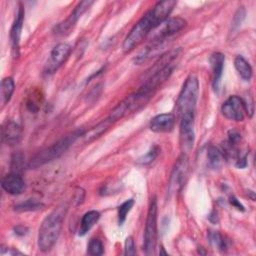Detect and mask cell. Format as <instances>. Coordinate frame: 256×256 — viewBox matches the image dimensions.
<instances>
[{
  "label": "cell",
  "instance_id": "obj_1",
  "mask_svg": "<svg viewBox=\"0 0 256 256\" xmlns=\"http://www.w3.org/2000/svg\"><path fill=\"white\" fill-rule=\"evenodd\" d=\"M177 5V1L165 0L156 3L130 30L125 37L122 49L125 53L130 52L143 42L148 35L164 20L169 18L170 13Z\"/></svg>",
  "mask_w": 256,
  "mask_h": 256
},
{
  "label": "cell",
  "instance_id": "obj_2",
  "mask_svg": "<svg viewBox=\"0 0 256 256\" xmlns=\"http://www.w3.org/2000/svg\"><path fill=\"white\" fill-rule=\"evenodd\" d=\"M67 210L66 205H60L42 221L38 233V247L41 251H49L58 240Z\"/></svg>",
  "mask_w": 256,
  "mask_h": 256
},
{
  "label": "cell",
  "instance_id": "obj_3",
  "mask_svg": "<svg viewBox=\"0 0 256 256\" xmlns=\"http://www.w3.org/2000/svg\"><path fill=\"white\" fill-rule=\"evenodd\" d=\"M83 129H76L69 134L65 135L61 139H59L57 142L52 144L51 146L39 151L37 154H35L28 162L27 167L30 169L38 168L42 165H45L57 158H59L61 155H63L70 146L81 136L84 134Z\"/></svg>",
  "mask_w": 256,
  "mask_h": 256
},
{
  "label": "cell",
  "instance_id": "obj_4",
  "mask_svg": "<svg viewBox=\"0 0 256 256\" xmlns=\"http://www.w3.org/2000/svg\"><path fill=\"white\" fill-rule=\"evenodd\" d=\"M198 95L199 81L196 76L190 75L185 80L176 101V108L179 118L184 115H195Z\"/></svg>",
  "mask_w": 256,
  "mask_h": 256
},
{
  "label": "cell",
  "instance_id": "obj_5",
  "mask_svg": "<svg viewBox=\"0 0 256 256\" xmlns=\"http://www.w3.org/2000/svg\"><path fill=\"white\" fill-rule=\"evenodd\" d=\"M152 96L153 95L147 94L138 89L133 94L127 96L124 100H122L117 106H115L110 112L108 118L112 121V123H115L123 117L133 112H136L137 110L145 106L152 98Z\"/></svg>",
  "mask_w": 256,
  "mask_h": 256
},
{
  "label": "cell",
  "instance_id": "obj_6",
  "mask_svg": "<svg viewBox=\"0 0 256 256\" xmlns=\"http://www.w3.org/2000/svg\"><path fill=\"white\" fill-rule=\"evenodd\" d=\"M157 242V201L156 198H151L146 224L144 231V245L143 250L146 255H151L154 253Z\"/></svg>",
  "mask_w": 256,
  "mask_h": 256
},
{
  "label": "cell",
  "instance_id": "obj_7",
  "mask_svg": "<svg viewBox=\"0 0 256 256\" xmlns=\"http://www.w3.org/2000/svg\"><path fill=\"white\" fill-rule=\"evenodd\" d=\"M188 158L186 154H182L177 159L169 178L168 194L170 196L177 194L185 185L186 178L188 175Z\"/></svg>",
  "mask_w": 256,
  "mask_h": 256
},
{
  "label": "cell",
  "instance_id": "obj_8",
  "mask_svg": "<svg viewBox=\"0 0 256 256\" xmlns=\"http://www.w3.org/2000/svg\"><path fill=\"white\" fill-rule=\"evenodd\" d=\"M186 26V21L180 17L167 18L159 24L148 36L150 41H166Z\"/></svg>",
  "mask_w": 256,
  "mask_h": 256
},
{
  "label": "cell",
  "instance_id": "obj_9",
  "mask_svg": "<svg viewBox=\"0 0 256 256\" xmlns=\"http://www.w3.org/2000/svg\"><path fill=\"white\" fill-rule=\"evenodd\" d=\"M194 116L195 115H184L180 117V146L183 154L189 153L195 141V129H194Z\"/></svg>",
  "mask_w": 256,
  "mask_h": 256
},
{
  "label": "cell",
  "instance_id": "obj_10",
  "mask_svg": "<svg viewBox=\"0 0 256 256\" xmlns=\"http://www.w3.org/2000/svg\"><path fill=\"white\" fill-rule=\"evenodd\" d=\"M72 48L67 43L57 44L50 52L49 59L44 67L45 74H53L56 72L68 59Z\"/></svg>",
  "mask_w": 256,
  "mask_h": 256
},
{
  "label": "cell",
  "instance_id": "obj_11",
  "mask_svg": "<svg viewBox=\"0 0 256 256\" xmlns=\"http://www.w3.org/2000/svg\"><path fill=\"white\" fill-rule=\"evenodd\" d=\"M93 4V1H81L79 2L73 11L70 13V15L61 23L57 24L55 26V33L57 35H65L71 31V29L74 27L78 19L81 17V15Z\"/></svg>",
  "mask_w": 256,
  "mask_h": 256
},
{
  "label": "cell",
  "instance_id": "obj_12",
  "mask_svg": "<svg viewBox=\"0 0 256 256\" xmlns=\"http://www.w3.org/2000/svg\"><path fill=\"white\" fill-rule=\"evenodd\" d=\"M223 116L229 120L243 121L245 117V109L242 98L236 95L230 96L221 106Z\"/></svg>",
  "mask_w": 256,
  "mask_h": 256
},
{
  "label": "cell",
  "instance_id": "obj_13",
  "mask_svg": "<svg viewBox=\"0 0 256 256\" xmlns=\"http://www.w3.org/2000/svg\"><path fill=\"white\" fill-rule=\"evenodd\" d=\"M24 15H25L24 8L20 4L10 29V42L12 46V51L14 52L15 56L18 55V51H19V43H20L21 32H22V27L24 22Z\"/></svg>",
  "mask_w": 256,
  "mask_h": 256
},
{
  "label": "cell",
  "instance_id": "obj_14",
  "mask_svg": "<svg viewBox=\"0 0 256 256\" xmlns=\"http://www.w3.org/2000/svg\"><path fill=\"white\" fill-rule=\"evenodd\" d=\"M176 118L171 113H162L156 115L150 121V130L155 133L171 132L175 126Z\"/></svg>",
  "mask_w": 256,
  "mask_h": 256
},
{
  "label": "cell",
  "instance_id": "obj_15",
  "mask_svg": "<svg viewBox=\"0 0 256 256\" xmlns=\"http://www.w3.org/2000/svg\"><path fill=\"white\" fill-rule=\"evenodd\" d=\"M22 138V128L14 121H7L2 126V139L3 141L9 145L14 146L17 145Z\"/></svg>",
  "mask_w": 256,
  "mask_h": 256
},
{
  "label": "cell",
  "instance_id": "obj_16",
  "mask_svg": "<svg viewBox=\"0 0 256 256\" xmlns=\"http://www.w3.org/2000/svg\"><path fill=\"white\" fill-rule=\"evenodd\" d=\"M209 61L212 68V86L214 91L217 92L219 90L220 81L223 73L225 56L221 52H215L210 56Z\"/></svg>",
  "mask_w": 256,
  "mask_h": 256
},
{
  "label": "cell",
  "instance_id": "obj_17",
  "mask_svg": "<svg viewBox=\"0 0 256 256\" xmlns=\"http://www.w3.org/2000/svg\"><path fill=\"white\" fill-rule=\"evenodd\" d=\"M1 186L4 191L11 195H19L25 190V182L18 174H10L2 179Z\"/></svg>",
  "mask_w": 256,
  "mask_h": 256
},
{
  "label": "cell",
  "instance_id": "obj_18",
  "mask_svg": "<svg viewBox=\"0 0 256 256\" xmlns=\"http://www.w3.org/2000/svg\"><path fill=\"white\" fill-rule=\"evenodd\" d=\"M112 121L107 117L106 119L102 120L101 122H99L97 125H95L94 127H92L91 129H89L87 132H84L83 134V139L85 143H90L94 140H96L97 138H99L102 134H104L109 127L112 125Z\"/></svg>",
  "mask_w": 256,
  "mask_h": 256
},
{
  "label": "cell",
  "instance_id": "obj_19",
  "mask_svg": "<svg viewBox=\"0 0 256 256\" xmlns=\"http://www.w3.org/2000/svg\"><path fill=\"white\" fill-rule=\"evenodd\" d=\"M99 218H100V214L96 210H91L86 212L83 215L80 222V226L78 230L79 236H84L97 223Z\"/></svg>",
  "mask_w": 256,
  "mask_h": 256
},
{
  "label": "cell",
  "instance_id": "obj_20",
  "mask_svg": "<svg viewBox=\"0 0 256 256\" xmlns=\"http://www.w3.org/2000/svg\"><path fill=\"white\" fill-rule=\"evenodd\" d=\"M207 159L209 167L213 170H219L224 163V156L222 151L213 145H210L207 149Z\"/></svg>",
  "mask_w": 256,
  "mask_h": 256
},
{
  "label": "cell",
  "instance_id": "obj_21",
  "mask_svg": "<svg viewBox=\"0 0 256 256\" xmlns=\"http://www.w3.org/2000/svg\"><path fill=\"white\" fill-rule=\"evenodd\" d=\"M234 66L240 77L245 80L249 81L252 77V68L249 62L243 56H236L234 59Z\"/></svg>",
  "mask_w": 256,
  "mask_h": 256
},
{
  "label": "cell",
  "instance_id": "obj_22",
  "mask_svg": "<svg viewBox=\"0 0 256 256\" xmlns=\"http://www.w3.org/2000/svg\"><path fill=\"white\" fill-rule=\"evenodd\" d=\"M15 89V83L13 78L11 77H5L1 81V103L3 105H6L14 92Z\"/></svg>",
  "mask_w": 256,
  "mask_h": 256
},
{
  "label": "cell",
  "instance_id": "obj_23",
  "mask_svg": "<svg viewBox=\"0 0 256 256\" xmlns=\"http://www.w3.org/2000/svg\"><path fill=\"white\" fill-rule=\"evenodd\" d=\"M208 239H209V242L214 247H216L221 251H224L229 247V241L226 239L225 236H223L217 231H210L208 233Z\"/></svg>",
  "mask_w": 256,
  "mask_h": 256
},
{
  "label": "cell",
  "instance_id": "obj_24",
  "mask_svg": "<svg viewBox=\"0 0 256 256\" xmlns=\"http://www.w3.org/2000/svg\"><path fill=\"white\" fill-rule=\"evenodd\" d=\"M44 207V204L36 199H28L14 206V210L17 212H27V211H37Z\"/></svg>",
  "mask_w": 256,
  "mask_h": 256
},
{
  "label": "cell",
  "instance_id": "obj_25",
  "mask_svg": "<svg viewBox=\"0 0 256 256\" xmlns=\"http://www.w3.org/2000/svg\"><path fill=\"white\" fill-rule=\"evenodd\" d=\"M134 205V200L133 199H128L124 201L119 207H118V225L121 226L124 224L127 214L130 212Z\"/></svg>",
  "mask_w": 256,
  "mask_h": 256
},
{
  "label": "cell",
  "instance_id": "obj_26",
  "mask_svg": "<svg viewBox=\"0 0 256 256\" xmlns=\"http://www.w3.org/2000/svg\"><path fill=\"white\" fill-rule=\"evenodd\" d=\"M159 151H160V149L158 146H156V145L152 146L145 154H143L141 157H139L137 159V163L141 164V165H148V164L152 163L158 156Z\"/></svg>",
  "mask_w": 256,
  "mask_h": 256
},
{
  "label": "cell",
  "instance_id": "obj_27",
  "mask_svg": "<svg viewBox=\"0 0 256 256\" xmlns=\"http://www.w3.org/2000/svg\"><path fill=\"white\" fill-rule=\"evenodd\" d=\"M87 252L89 255H92V256L102 255L104 252L102 242L99 239H95V238L91 239L87 246Z\"/></svg>",
  "mask_w": 256,
  "mask_h": 256
},
{
  "label": "cell",
  "instance_id": "obj_28",
  "mask_svg": "<svg viewBox=\"0 0 256 256\" xmlns=\"http://www.w3.org/2000/svg\"><path fill=\"white\" fill-rule=\"evenodd\" d=\"M23 167V155L21 153L14 154L11 159V171L13 174L20 175Z\"/></svg>",
  "mask_w": 256,
  "mask_h": 256
},
{
  "label": "cell",
  "instance_id": "obj_29",
  "mask_svg": "<svg viewBox=\"0 0 256 256\" xmlns=\"http://www.w3.org/2000/svg\"><path fill=\"white\" fill-rule=\"evenodd\" d=\"M244 18H245V9H244V7H239L233 17V20H232L231 27H232L233 31L237 30L241 26Z\"/></svg>",
  "mask_w": 256,
  "mask_h": 256
},
{
  "label": "cell",
  "instance_id": "obj_30",
  "mask_svg": "<svg viewBox=\"0 0 256 256\" xmlns=\"http://www.w3.org/2000/svg\"><path fill=\"white\" fill-rule=\"evenodd\" d=\"M124 254L128 256H133L136 254V249H135V244L132 236H129L126 238L125 241V248H124Z\"/></svg>",
  "mask_w": 256,
  "mask_h": 256
},
{
  "label": "cell",
  "instance_id": "obj_31",
  "mask_svg": "<svg viewBox=\"0 0 256 256\" xmlns=\"http://www.w3.org/2000/svg\"><path fill=\"white\" fill-rule=\"evenodd\" d=\"M241 141V135L236 130H230L228 132V141L230 144L237 146L238 143Z\"/></svg>",
  "mask_w": 256,
  "mask_h": 256
},
{
  "label": "cell",
  "instance_id": "obj_32",
  "mask_svg": "<svg viewBox=\"0 0 256 256\" xmlns=\"http://www.w3.org/2000/svg\"><path fill=\"white\" fill-rule=\"evenodd\" d=\"M235 166L239 169H243L247 166V152L240 153L235 160Z\"/></svg>",
  "mask_w": 256,
  "mask_h": 256
},
{
  "label": "cell",
  "instance_id": "obj_33",
  "mask_svg": "<svg viewBox=\"0 0 256 256\" xmlns=\"http://www.w3.org/2000/svg\"><path fill=\"white\" fill-rule=\"evenodd\" d=\"M229 202H230V204H231L233 207H235L236 209L241 210V211H244V206L238 201V199H237L234 195H230V197H229Z\"/></svg>",
  "mask_w": 256,
  "mask_h": 256
},
{
  "label": "cell",
  "instance_id": "obj_34",
  "mask_svg": "<svg viewBox=\"0 0 256 256\" xmlns=\"http://www.w3.org/2000/svg\"><path fill=\"white\" fill-rule=\"evenodd\" d=\"M27 232H28V229L25 226H23V225H18L16 227H14V233L16 235L24 236V235L27 234Z\"/></svg>",
  "mask_w": 256,
  "mask_h": 256
},
{
  "label": "cell",
  "instance_id": "obj_35",
  "mask_svg": "<svg viewBox=\"0 0 256 256\" xmlns=\"http://www.w3.org/2000/svg\"><path fill=\"white\" fill-rule=\"evenodd\" d=\"M17 254H20L22 255L23 253L22 252H19L17 250H14L13 248H7V250H3L1 249V255H17Z\"/></svg>",
  "mask_w": 256,
  "mask_h": 256
},
{
  "label": "cell",
  "instance_id": "obj_36",
  "mask_svg": "<svg viewBox=\"0 0 256 256\" xmlns=\"http://www.w3.org/2000/svg\"><path fill=\"white\" fill-rule=\"evenodd\" d=\"M208 219L212 222V223H216L218 222V217H217V213L215 211H212L211 214L208 216Z\"/></svg>",
  "mask_w": 256,
  "mask_h": 256
}]
</instances>
